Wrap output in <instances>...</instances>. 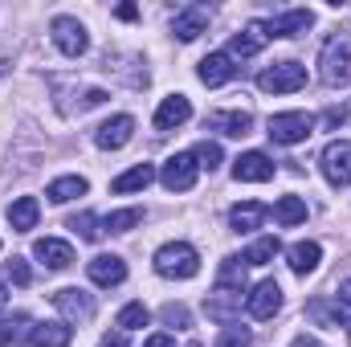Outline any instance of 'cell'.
Returning <instances> with one entry per match:
<instances>
[{"instance_id":"1","label":"cell","mask_w":351,"mask_h":347,"mask_svg":"<svg viewBox=\"0 0 351 347\" xmlns=\"http://www.w3.org/2000/svg\"><path fill=\"white\" fill-rule=\"evenodd\" d=\"M156 274L160 278H176V282H188L200 274V254L188 246V241H168L156 250Z\"/></svg>"},{"instance_id":"2","label":"cell","mask_w":351,"mask_h":347,"mask_svg":"<svg viewBox=\"0 0 351 347\" xmlns=\"http://www.w3.org/2000/svg\"><path fill=\"white\" fill-rule=\"evenodd\" d=\"M319 74H323L327 86H351V45L343 41V37H335V41L323 45Z\"/></svg>"},{"instance_id":"3","label":"cell","mask_w":351,"mask_h":347,"mask_svg":"<svg viewBox=\"0 0 351 347\" xmlns=\"http://www.w3.org/2000/svg\"><path fill=\"white\" fill-rule=\"evenodd\" d=\"M311 131H315V115H306V110H286V115H274L269 119V139L274 143H286V147L311 139Z\"/></svg>"},{"instance_id":"4","label":"cell","mask_w":351,"mask_h":347,"mask_svg":"<svg viewBox=\"0 0 351 347\" xmlns=\"http://www.w3.org/2000/svg\"><path fill=\"white\" fill-rule=\"evenodd\" d=\"M258 86H262L265 94H294V90L306 86V66H302V62H278V66L262 70Z\"/></svg>"},{"instance_id":"5","label":"cell","mask_w":351,"mask_h":347,"mask_svg":"<svg viewBox=\"0 0 351 347\" xmlns=\"http://www.w3.org/2000/svg\"><path fill=\"white\" fill-rule=\"evenodd\" d=\"M53 45L66 53V58H82L86 53V45H90V37H86V29H82V21H74V16H53Z\"/></svg>"},{"instance_id":"6","label":"cell","mask_w":351,"mask_h":347,"mask_svg":"<svg viewBox=\"0 0 351 347\" xmlns=\"http://www.w3.org/2000/svg\"><path fill=\"white\" fill-rule=\"evenodd\" d=\"M323 176L335 184V188H348L351 184V143L348 139H335V143H327V152H323Z\"/></svg>"},{"instance_id":"7","label":"cell","mask_w":351,"mask_h":347,"mask_svg":"<svg viewBox=\"0 0 351 347\" xmlns=\"http://www.w3.org/2000/svg\"><path fill=\"white\" fill-rule=\"evenodd\" d=\"M131 135H135V119H131V115H114V119H106V123L94 131V143H98L102 152H119V147L131 143Z\"/></svg>"},{"instance_id":"8","label":"cell","mask_w":351,"mask_h":347,"mask_svg":"<svg viewBox=\"0 0 351 347\" xmlns=\"http://www.w3.org/2000/svg\"><path fill=\"white\" fill-rule=\"evenodd\" d=\"M204 311H208V319H217V323H233L237 315H241V290H233V286H221L217 282V290L204 298Z\"/></svg>"},{"instance_id":"9","label":"cell","mask_w":351,"mask_h":347,"mask_svg":"<svg viewBox=\"0 0 351 347\" xmlns=\"http://www.w3.org/2000/svg\"><path fill=\"white\" fill-rule=\"evenodd\" d=\"M53 307H58L70 323H90V319H94V298H90L86 290H78V286L58 290V294H53Z\"/></svg>"},{"instance_id":"10","label":"cell","mask_w":351,"mask_h":347,"mask_svg":"<svg viewBox=\"0 0 351 347\" xmlns=\"http://www.w3.org/2000/svg\"><path fill=\"white\" fill-rule=\"evenodd\" d=\"M196 160H192V152H184V156H172L168 164H164V172H160V180H164V188L168 192H188L192 184H196Z\"/></svg>"},{"instance_id":"11","label":"cell","mask_w":351,"mask_h":347,"mask_svg":"<svg viewBox=\"0 0 351 347\" xmlns=\"http://www.w3.org/2000/svg\"><path fill=\"white\" fill-rule=\"evenodd\" d=\"M233 176L241 184H265V180H274V164H269L265 152H245V156L233 160Z\"/></svg>"},{"instance_id":"12","label":"cell","mask_w":351,"mask_h":347,"mask_svg":"<svg viewBox=\"0 0 351 347\" xmlns=\"http://www.w3.org/2000/svg\"><path fill=\"white\" fill-rule=\"evenodd\" d=\"M245 311H250L254 319H274V315L282 311V290H278V282H258L254 294L245 298Z\"/></svg>"},{"instance_id":"13","label":"cell","mask_w":351,"mask_h":347,"mask_svg":"<svg viewBox=\"0 0 351 347\" xmlns=\"http://www.w3.org/2000/svg\"><path fill=\"white\" fill-rule=\"evenodd\" d=\"M208 127L221 131V135H229V139H245L254 131V115L250 110H213L208 115Z\"/></svg>"},{"instance_id":"14","label":"cell","mask_w":351,"mask_h":347,"mask_svg":"<svg viewBox=\"0 0 351 347\" xmlns=\"http://www.w3.org/2000/svg\"><path fill=\"white\" fill-rule=\"evenodd\" d=\"M208 29V8L204 4H188V8H180L172 21V33L180 41H196L200 33Z\"/></svg>"},{"instance_id":"15","label":"cell","mask_w":351,"mask_h":347,"mask_svg":"<svg viewBox=\"0 0 351 347\" xmlns=\"http://www.w3.org/2000/svg\"><path fill=\"white\" fill-rule=\"evenodd\" d=\"M86 274H90V282H98V286H119L127 278V261L119 254H98V258H90Z\"/></svg>"},{"instance_id":"16","label":"cell","mask_w":351,"mask_h":347,"mask_svg":"<svg viewBox=\"0 0 351 347\" xmlns=\"http://www.w3.org/2000/svg\"><path fill=\"white\" fill-rule=\"evenodd\" d=\"M188 119H192V102H188L184 94H172V98H164L160 110H156V131H176V127H184Z\"/></svg>"},{"instance_id":"17","label":"cell","mask_w":351,"mask_h":347,"mask_svg":"<svg viewBox=\"0 0 351 347\" xmlns=\"http://www.w3.org/2000/svg\"><path fill=\"white\" fill-rule=\"evenodd\" d=\"M265 41H269V29H265L262 21H254V25H245V29L229 41V58H254V53H262Z\"/></svg>"},{"instance_id":"18","label":"cell","mask_w":351,"mask_h":347,"mask_svg":"<svg viewBox=\"0 0 351 347\" xmlns=\"http://www.w3.org/2000/svg\"><path fill=\"white\" fill-rule=\"evenodd\" d=\"M311 25H315V12H311V8H290V12L274 16L265 29H269V37H298V33H306Z\"/></svg>"},{"instance_id":"19","label":"cell","mask_w":351,"mask_h":347,"mask_svg":"<svg viewBox=\"0 0 351 347\" xmlns=\"http://www.w3.org/2000/svg\"><path fill=\"white\" fill-rule=\"evenodd\" d=\"M33 254L41 258L45 270H66V265H74V246H70V241H58V237H41V241L33 246Z\"/></svg>"},{"instance_id":"20","label":"cell","mask_w":351,"mask_h":347,"mask_svg":"<svg viewBox=\"0 0 351 347\" xmlns=\"http://www.w3.org/2000/svg\"><path fill=\"white\" fill-rule=\"evenodd\" d=\"M196 74H200V82H204V86H225V82L237 74V66H233V58H229V53H208V58L200 62V70H196Z\"/></svg>"},{"instance_id":"21","label":"cell","mask_w":351,"mask_h":347,"mask_svg":"<svg viewBox=\"0 0 351 347\" xmlns=\"http://www.w3.org/2000/svg\"><path fill=\"white\" fill-rule=\"evenodd\" d=\"M37 217H41V204H37L33 196H21V200L8 204V225H12L16 233H29V229L37 225Z\"/></svg>"},{"instance_id":"22","label":"cell","mask_w":351,"mask_h":347,"mask_svg":"<svg viewBox=\"0 0 351 347\" xmlns=\"http://www.w3.org/2000/svg\"><path fill=\"white\" fill-rule=\"evenodd\" d=\"M152 180H156V168H152V164H135L131 172H123V176L110 180V192H119V196H123V192H143Z\"/></svg>"},{"instance_id":"23","label":"cell","mask_w":351,"mask_h":347,"mask_svg":"<svg viewBox=\"0 0 351 347\" xmlns=\"http://www.w3.org/2000/svg\"><path fill=\"white\" fill-rule=\"evenodd\" d=\"M290 270L294 274H315L319 270V261H323V250H319V241H298V246H290Z\"/></svg>"},{"instance_id":"24","label":"cell","mask_w":351,"mask_h":347,"mask_svg":"<svg viewBox=\"0 0 351 347\" xmlns=\"http://www.w3.org/2000/svg\"><path fill=\"white\" fill-rule=\"evenodd\" d=\"M29 339H33V347H70L74 331H70L66 323H37V327L29 331Z\"/></svg>"},{"instance_id":"25","label":"cell","mask_w":351,"mask_h":347,"mask_svg":"<svg viewBox=\"0 0 351 347\" xmlns=\"http://www.w3.org/2000/svg\"><path fill=\"white\" fill-rule=\"evenodd\" d=\"M265 217H269V208L258 204V200H245V204H237L233 213H229V225L237 229V233H250V229H258Z\"/></svg>"},{"instance_id":"26","label":"cell","mask_w":351,"mask_h":347,"mask_svg":"<svg viewBox=\"0 0 351 347\" xmlns=\"http://www.w3.org/2000/svg\"><path fill=\"white\" fill-rule=\"evenodd\" d=\"M45 196H49L53 204H66V200H74V196H86V180H82V176H62V180L49 184Z\"/></svg>"},{"instance_id":"27","label":"cell","mask_w":351,"mask_h":347,"mask_svg":"<svg viewBox=\"0 0 351 347\" xmlns=\"http://www.w3.org/2000/svg\"><path fill=\"white\" fill-rule=\"evenodd\" d=\"M274 217H278L282 225H302V221H306V200H302V196H282V200L274 204Z\"/></svg>"},{"instance_id":"28","label":"cell","mask_w":351,"mask_h":347,"mask_svg":"<svg viewBox=\"0 0 351 347\" xmlns=\"http://www.w3.org/2000/svg\"><path fill=\"white\" fill-rule=\"evenodd\" d=\"M143 221V208H119L110 217H102V233H131Z\"/></svg>"},{"instance_id":"29","label":"cell","mask_w":351,"mask_h":347,"mask_svg":"<svg viewBox=\"0 0 351 347\" xmlns=\"http://www.w3.org/2000/svg\"><path fill=\"white\" fill-rule=\"evenodd\" d=\"M152 323V311L143 307V302H127L123 311H119V331H139V327H147Z\"/></svg>"},{"instance_id":"30","label":"cell","mask_w":351,"mask_h":347,"mask_svg":"<svg viewBox=\"0 0 351 347\" xmlns=\"http://www.w3.org/2000/svg\"><path fill=\"white\" fill-rule=\"evenodd\" d=\"M278 250H282L278 237H262V241H254V246L241 254V261H245V265H265V261L278 258Z\"/></svg>"},{"instance_id":"31","label":"cell","mask_w":351,"mask_h":347,"mask_svg":"<svg viewBox=\"0 0 351 347\" xmlns=\"http://www.w3.org/2000/svg\"><path fill=\"white\" fill-rule=\"evenodd\" d=\"M192 160H196V168H208V172H213V168H221L225 152H221L217 143H208V139H204V143H196V147H192Z\"/></svg>"},{"instance_id":"32","label":"cell","mask_w":351,"mask_h":347,"mask_svg":"<svg viewBox=\"0 0 351 347\" xmlns=\"http://www.w3.org/2000/svg\"><path fill=\"white\" fill-rule=\"evenodd\" d=\"M25 327H29V315H12V319H4V323H0V347L21 344V339H25Z\"/></svg>"},{"instance_id":"33","label":"cell","mask_w":351,"mask_h":347,"mask_svg":"<svg viewBox=\"0 0 351 347\" xmlns=\"http://www.w3.org/2000/svg\"><path fill=\"white\" fill-rule=\"evenodd\" d=\"M221 286L245 290V265H241V258H225V265H221Z\"/></svg>"},{"instance_id":"34","label":"cell","mask_w":351,"mask_h":347,"mask_svg":"<svg viewBox=\"0 0 351 347\" xmlns=\"http://www.w3.org/2000/svg\"><path fill=\"white\" fill-rule=\"evenodd\" d=\"M98 225H102V221H98L94 213H82V217H74V221H70V229H78V237H86V241H98V237H102V229H98Z\"/></svg>"},{"instance_id":"35","label":"cell","mask_w":351,"mask_h":347,"mask_svg":"<svg viewBox=\"0 0 351 347\" xmlns=\"http://www.w3.org/2000/svg\"><path fill=\"white\" fill-rule=\"evenodd\" d=\"M160 315H164V323H168V327H176V331L192 327V315H188V307H180V302H168Z\"/></svg>"},{"instance_id":"36","label":"cell","mask_w":351,"mask_h":347,"mask_svg":"<svg viewBox=\"0 0 351 347\" xmlns=\"http://www.w3.org/2000/svg\"><path fill=\"white\" fill-rule=\"evenodd\" d=\"M213 347H250V331H245V327H225L221 339Z\"/></svg>"},{"instance_id":"37","label":"cell","mask_w":351,"mask_h":347,"mask_svg":"<svg viewBox=\"0 0 351 347\" xmlns=\"http://www.w3.org/2000/svg\"><path fill=\"white\" fill-rule=\"evenodd\" d=\"M8 278H12L16 286H29V265H25V258H12V261H8Z\"/></svg>"},{"instance_id":"38","label":"cell","mask_w":351,"mask_h":347,"mask_svg":"<svg viewBox=\"0 0 351 347\" xmlns=\"http://www.w3.org/2000/svg\"><path fill=\"white\" fill-rule=\"evenodd\" d=\"M114 16H119V21H135V16H139V8H135V4H119V8H114Z\"/></svg>"},{"instance_id":"39","label":"cell","mask_w":351,"mask_h":347,"mask_svg":"<svg viewBox=\"0 0 351 347\" xmlns=\"http://www.w3.org/2000/svg\"><path fill=\"white\" fill-rule=\"evenodd\" d=\"M343 119H348V110H327V115H323V123H327V127H339Z\"/></svg>"},{"instance_id":"40","label":"cell","mask_w":351,"mask_h":347,"mask_svg":"<svg viewBox=\"0 0 351 347\" xmlns=\"http://www.w3.org/2000/svg\"><path fill=\"white\" fill-rule=\"evenodd\" d=\"M102 344L106 347H127V331H114V335H106Z\"/></svg>"},{"instance_id":"41","label":"cell","mask_w":351,"mask_h":347,"mask_svg":"<svg viewBox=\"0 0 351 347\" xmlns=\"http://www.w3.org/2000/svg\"><path fill=\"white\" fill-rule=\"evenodd\" d=\"M339 307H351V278L339 282Z\"/></svg>"},{"instance_id":"42","label":"cell","mask_w":351,"mask_h":347,"mask_svg":"<svg viewBox=\"0 0 351 347\" xmlns=\"http://www.w3.org/2000/svg\"><path fill=\"white\" fill-rule=\"evenodd\" d=\"M143 347H176V344H172V335H152Z\"/></svg>"},{"instance_id":"43","label":"cell","mask_w":351,"mask_h":347,"mask_svg":"<svg viewBox=\"0 0 351 347\" xmlns=\"http://www.w3.org/2000/svg\"><path fill=\"white\" fill-rule=\"evenodd\" d=\"M290 347H319V344H315L311 335H298V339H294V344H290Z\"/></svg>"},{"instance_id":"44","label":"cell","mask_w":351,"mask_h":347,"mask_svg":"<svg viewBox=\"0 0 351 347\" xmlns=\"http://www.w3.org/2000/svg\"><path fill=\"white\" fill-rule=\"evenodd\" d=\"M4 298H8V294H4V286H0V307H4Z\"/></svg>"}]
</instances>
